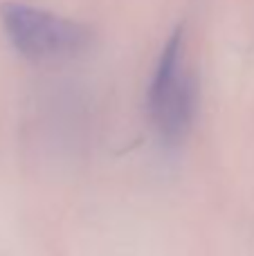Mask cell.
Listing matches in <instances>:
<instances>
[{
	"instance_id": "obj_1",
	"label": "cell",
	"mask_w": 254,
	"mask_h": 256,
	"mask_svg": "<svg viewBox=\"0 0 254 256\" xmlns=\"http://www.w3.org/2000/svg\"><path fill=\"white\" fill-rule=\"evenodd\" d=\"M0 22L12 48L32 63L72 61L92 45L86 25L25 2H4Z\"/></svg>"
},
{
	"instance_id": "obj_2",
	"label": "cell",
	"mask_w": 254,
	"mask_h": 256,
	"mask_svg": "<svg viewBox=\"0 0 254 256\" xmlns=\"http://www.w3.org/2000/svg\"><path fill=\"white\" fill-rule=\"evenodd\" d=\"M196 81L184 63L182 30H176L158 58L146 92L148 117L164 144H178L187 137L196 117Z\"/></svg>"
}]
</instances>
